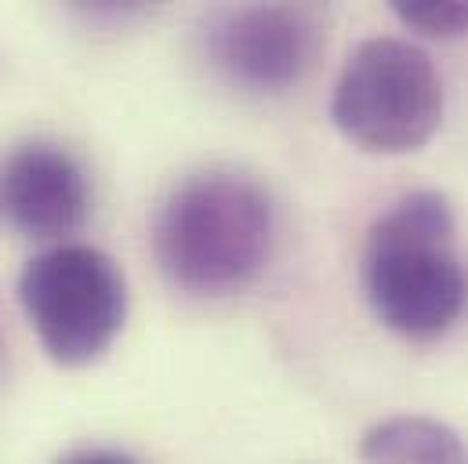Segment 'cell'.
<instances>
[{"instance_id": "obj_1", "label": "cell", "mask_w": 468, "mask_h": 464, "mask_svg": "<svg viewBox=\"0 0 468 464\" xmlns=\"http://www.w3.org/2000/svg\"><path fill=\"white\" fill-rule=\"evenodd\" d=\"M363 290L378 320L414 342L440 338L468 305L447 196L421 189L396 200L367 232Z\"/></svg>"}, {"instance_id": "obj_2", "label": "cell", "mask_w": 468, "mask_h": 464, "mask_svg": "<svg viewBox=\"0 0 468 464\" xmlns=\"http://www.w3.org/2000/svg\"><path fill=\"white\" fill-rule=\"evenodd\" d=\"M276 215L269 193L233 171L186 178L160 207L153 243L167 279L189 294H233L269 261Z\"/></svg>"}, {"instance_id": "obj_3", "label": "cell", "mask_w": 468, "mask_h": 464, "mask_svg": "<svg viewBox=\"0 0 468 464\" xmlns=\"http://www.w3.org/2000/svg\"><path fill=\"white\" fill-rule=\"evenodd\" d=\"M331 120L367 153L421 149L443 120V84L432 58L410 40H363L335 84Z\"/></svg>"}, {"instance_id": "obj_4", "label": "cell", "mask_w": 468, "mask_h": 464, "mask_svg": "<svg viewBox=\"0 0 468 464\" xmlns=\"http://www.w3.org/2000/svg\"><path fill=\"white\" fill-rule=\"evenodd\" d=\"M18 305L55 363L84 366L120 334L127 283L117 261L99 247L58 243L29 258L18 272Z\"/></svg>"}, {"instance_id": "obj_5", "label": "cell", "mask_w": 468, "mask_h": 464, "mask_svg": "<svg viewBox=\"0 0 468 464\" xmlns=\"http://www.w3.org/2000/svg\"><path fill=\"white\" fill-rule=\"evenodd\" d=\"M324 44V22L302 4H247L207 22L211 62L247 91H287L298 84Z\"/></svg>"}, {"instance_id": "obj_6", "label": "cell", "mask_w": 468, "mask_h": 464, "mask_svg": "<svg viewBox=\"0 0 468 464\" xmlns=\"http://www.w3.org/2000/svg\"><path fill=\"white\" fill-rule=\"evenodd\" d=\"M91 189L84 167L51 142L18 145L0 163V218L29 239H58L84 226Z\"/></svg>"}, {"instance_id": "obj_7", "label": "cell", "mask_w": 468, "mask_h": 464, "mask_svg": "<svg viewBox=\"0 0 468 464\" xmlns=\"http://www.w3.org/2000/svg\"><path fill=\"white\" fill-rule=\"evenodd\" d=\"M363 464H465L458 432L436 417L396 414L370 425L359 439Z\"/></svg>"}, {"instance_id": "obj_8", "label": "cell", "mask_w": 468, "mask_h": 464, "mask_svg": "<svg viewBox=\"0 0 468 464\" xmlns=\"http://www.w3.org/2000/svg\"><path fill=\"white\" fill-rule=\"evenodd\" d=\"M396 18L425 37H465L468 33V4H436V0H414V4H392Z\"/></svg>"}, {"instance_id": "obj_9", "label": "cell", "mask_w": 468, "mask_h": 464, "mask_svg": "<svg viewBox=\"0 0 468 464\" xmlns=\"http://www.w3.org/2000/svg\"><path fill=\"white\" fill-rule=\"evenodd\" d=\"M62 464H134V461L117 454V450H80V454L66 458Z\"/></svg>"}]
</instances>
